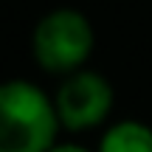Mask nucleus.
<instances>
[{"label": "nucleus", "instance_id": "obj_1", "mask_svg": "<svg viewBox=\"0 0 152 152\" xmlns=\"http://www.w3.org/2000/svg\"><path fill=\"white\" fill-rule=\"evenodd\" d=\"M59 132L51 93L20 76L0 82V152H48Z\"/></svg>", "mask_w": 152, "mask_h": 152}, {"label": "nucleus", "instance_id": "obj_2", "mask_svg": "<svg viewBox=\"0 0 152 152\" xmlns=\"http://www.w3.org/2000/svg\"><path fill=\"white\" fill-rule=\"evenodd\" d=\"M96 48V28L76 6H54L31 28V59L39 71L68 76L87 68Z\"/></svg>", "mask_w": 152, "mask_h": 152}, {"label": "nucleus", "instance_id": "obj_3", "mask_svg": "<svg viewBox=\"0 0 152 152\" xmlns=\"http://www.w3.org/2000/svg\"><path fill=\"white\" fill-rule=\"evenodd\" d=\"M59 127L65 132H87L96 127H107V118L115 104V87L102 71L82 68L59 79L51 93Z\"/></svg>", "mask_w": 152, "mask_h": 152}, {"label": "nucleus", "instance_id": "obj_4", "mask_svg": "<svg viewBox=\"0 0 152 152\" xmlns=\"http://www.w3.org/2000/svg\"><path fill=\"white\" fill-rule=\"evenodd\" d=\"M96 152H152V124L141 118H118L102 130Z\"/></svg>", "mask_w": 152, "mask_h": 152}, {"label": "nucleus", "instance_id": "obj_5", "mask_svg": "<svg viewBox=\"0 0 152 152\" xmlns=\"http://www.w3.org/2000/svg\"><path fill=\"white\" fill-rule=\"evenodd\" d=\"M48 152H96V149L85 147V144H79V141H59V144H54Z\"/></svg>", "mask_w": 152, "mask_h": 152}]
</instances>
